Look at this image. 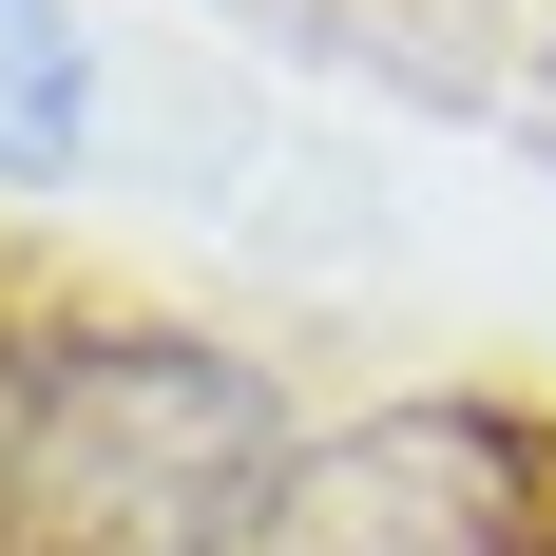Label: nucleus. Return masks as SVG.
<instances>
[{"mask_svg":"<svg viewBox=\"0 0 556 556\" xmlns=\"http://www.w3.org/2000/svg\"><path fill=\"white\" fill-rule=\"evenodd\" d=\"M288 403L192 327H0V556H250L288 518Z\"/></svg>","mask_w":556,"mask_h":556,"instance_id":"obj_1","label":"nucleus"},{"mask_svg":"<svg viewBox=\"0 0 556 556\" xmlns=\"http://www.w3.org/2000/svg\"><path fill=\"white\" fill-rule=\"evenodd\" d=\"M97 135V39L58 0H0V173H77Z\"/></svg>","mask_w":556,"mask_h":556,"instance_id":"obj_2","label":"nucleus"},{"mask_svg":"<svg viewBox=\"0 0 556 556\" xmlns=\"http://www.w3.org/2000/svg\"><path fill=\"white\" fill-rule=\"evenodd\" d=\"M538 556H556V538H538Z\"/></svg>","mask_w":556,"mask_h":556,"instance_id":"obj_3","label":"nucleus"}]
</instances>
